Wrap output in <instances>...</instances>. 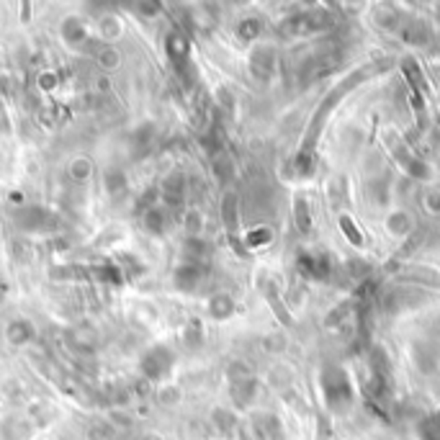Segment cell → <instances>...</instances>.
I'll list each match as a JSON object with an SVG mask.
<instances>
[{
  "label": "cell",
  "mask_w": 440,
  "mask_h": 440,
  "mask_svg": "<svg viewBox=\"0 0 440 440\" xmlns=\"http://www.w3.org/2000/svg\"><path fill=\"white\" fill-rule=\"evenodd\" d=\"M273 240V232L268 229V227H260V229H253L250 235H247V245H268Z\"/></svg>",
  "instance_id": "12"
},
{
  "label": "cell",
  "mask_w": 440,
  "mask_h": 440,
  "mask_svg": "<svg viewBox=\"0 0 440 440\" xmlns=\"http://www.w3.org/2000/svg\"><path fill=\"white\" fill-rule=\"evenodd\" d=\"M106 185H108V191H111V194H119V188H126V181H124V175L121 173H116V170H113V173H108V178H106Z\"/></svg>",
  "instance_id": "15"
},
{
  "label": "cell",
  "mask_w": 440,
  "mask_h": 440,
  "mask_svg": "<svg viewBox=\"0 0 440 440\" xmlns=\"http://www.w3.org/2000/svg\"><path fill=\"white\" fill-rule=\"evenodd\" d=\"M257 31H260V23L255 19L245 21V23H240V36H245V39H253Z\"/></svg>",
  "instance_id": "16"
},
{
  "label": "cell",
  "mask_w": 440,
  "mask_h": 440,
  "mask_svg": "<svg viewBox=\"0 0 440 440\" xmlns=\"http://www.w3.org/2000/svg\"><path fill=\"white\" fill-rule=\"evenodd\" d=\"M10 340L13 343H23V340H29L31 338V327H29V322H13V327H10Z\"/></svg>",
  "instance_id": "13"
},
{
  "label": "cell",
  "mask_w": 440,
  "mask_h": 440,
  "mask_svg": "<svg viewBox=\"0 0 440 440\" xmlns=\"http://www.w3.org/2000/svg\"><path fill=\"white\" fill-rule=\"evenodd\" d=\"M299 270H301V276L312 278V281H327L332 276V260H329L327 253L304 250L299 255Z\"/></svg>",
  "instance_id": "2"
},
{
  "label": "cell",
  "mask_w": 440,
  "mask_h": 440,
  "mask_svg": "<svg viewBox=\"0 0 440 440\" xmlns=\"http://www.w3.org/2000/svg\"><path fill=\"white\" fill-rule=\"evenodd\" d=\"M322 391H325V400L332 410H348V404L353 402V386H350L345 371L338 369V366H325Z\"/></svg>",
  "instance_id": "1"
},
{
  "label": "cell",
  "mask_w": 440,
  "mask_h": 440,
  "mask_svg": "<svg viewBox=\"0 0 440 440\" xmlns=\"http://www.w3.org/2000/svg\"><path fill=\"white\" fill-rule=\"evenodd\" d=\"M338 222H340V229L345 232V237H348V240H350V242H353V245H356V247L363 245V232H360L358 227L353 224V219H350V216L343 214V216H340V219H338Z\"/></svg>",
  "instance_id": "9"
},
{
  "label": "cell",
  "mask_w": 440,
  "mask_h": 440,
  "mask_svg": "<svg viewBox=\"0 0 440 440\" xmlns=\"http://www.w3.org/2000/svg\"><path fill=\"white\" fill-rule=\"evenodd\" d=\"M201 276H204L201 266H196V263H185V266L178 268V273H175V283H178V288L194 291V288L198 286Z\"/></svg>",
  "instance_id": "4"
},
{
  "label": "cell",
  "mask_w": 440,
  "mask_h": 440,
  "mask_svg": "<svg viewBox=\"0 0 440 440\" xmlns=\"http://www.w3.org/2000/svg\"><path fill=\"white\" fill-rule=\"evenodd\" d=\"M170 363H173V353L165 348H154L150 350L142 360V371L150 376V379H160L163 373H167L170 369Z\"/></svg>",
  "instance_id": "3"
},
{
  "label": "cell",
  "mask_w": 440,
  "mask_h": 440,
  "mask_svg": "<svg viewBox=\"0 0 440 440\" xmlns=\"http://www.w3.org/2000/svg\"><path fill=\"white\" fill-rule=\"evenodd\" d=\"M425 204H428V209H430L432 214H440V194H430L425 198Z\"/></svg>",
  "instance_id": "17"
},
{
  "label": "cell",
  "mask_w": 440,
  "mask_h": 440,
  "mask_svg": "<svg viewBox=\"0 0 440 440\" xmlns=\"http://www.w3.org/2000/svg\"><path fill=\"white\" fill-rule=\"evenodd\" d=\"M273 65H276V54H273L270 47H263V49H257L253 54V72H255L257 78H270Z\"/></svg>",
  "instance_id": "5"
},
{
  "label": "cell",
  "mask_w": 440,
  "mask_h": 440,
  "mask_svg": "<svg viewBox=\"0 0 440 440\" xmlns=\"http://www.w3.org/2000/svg\"><path fill=\"white\" fill-rule=\"evenodd\" d=\"M222 214H224V224L229 227V229H235V224H237V198L232 194L224 198V209H222Z\"/></svg>",
  "instance_id": "11"
},
{
  "label": "cell",
  "mask_w": 440,
  "mask_h": 440,
  "mask_svg": "<svg viewBox=\"0 0 440 440\" xmlns=\"http://www.w3.org/2000/svg\"><path fill=\"white\" fill-rule=\"evenodd\" d=\"M163 194H165V198H167L170 204H178V201L183 198V194H185L183 178H181V175H170V178L165 181V185H163Z\"/></svg>",
  "instance_id": "8"
},
{
  "label": "cell",
  "mask_w": 440,
  "mask_h": 440,
  "mask_svg": "<svg viewBox=\"0 0 440 440\" xmlns=\"http://www.w3.org/2000/svg\"><path fill=\"white\" fill-rule=\"evenodd\" d=\"M144 227H147V229H152V232H160V229L165 227L163 214H160L157 209H150V211L144 214Z\"/></svg>",
  "instance_id": "14"
},
{
  "label": "cell",
  "mask_w": 440,
  "mask_h": 440,
  "mask_svg": "<svg viewBox=\"0 0 440 440\" xmlns=\"http://www.w3.org/2000/svg\"><path fill=\"white\" fill-rule=\"evenodd\" d=\"M294 214H297V227L299 232L307 235L312 229V214H309V201L304 196H297V204H294Z\"/></svg>",
  "instance_id": "7"
},
{
  "label": "cell",
  "mask_w": 440,
  "mask_h": 440,
  "mask_svg": "<svg viewBox=\"0 0 440 440\" xmlns=\"http://www.w3.org/2000/svg\"><path fill=\"white\" fill-rule=\"evenodd\" d=\"M0 129H3V132H8V121H5V111H3V106H0Z\"/></svg>",
  "instance_id": "18"
},
{
  "label": "cell",
  "mask_w": 440,
  "mask_h": 440,
  "mask_svg": "<svg viewBox=\"0 0 440 440\" xmlns=\"http://www.w3.org/2000/svg\"><path fill=\"white\" fill-rule=\"evenodd\" d=\"M167 51H170V57H173L175 62L183 60L185 51H188V41H185V36H181V34H170V36H167Z\"/></svg>",
  "instance_id": "10"
},
{
  "label": "cell",
  "mask_w": 440,
  "mask_h": 440,
  "mask_svg": "<svg viewBox=\"0 0 440 440\" xmlns=\"http://www.w3.org/2000/svg\"><path fill=\"white\" fill-rule=\"evenodd\" d=\"M420 440H440V412H432L420 422Z\"/></svg>",
  "instance_id": "6"
}]
</instances>
